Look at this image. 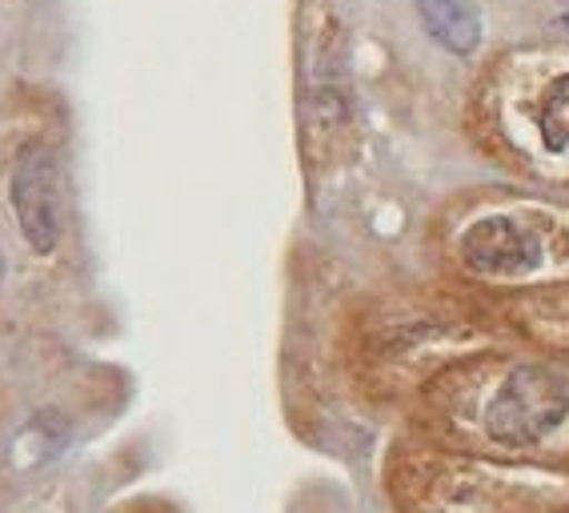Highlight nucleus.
<instances>
[{
    "label": "nucleus",
    "instance_id": "obj_4",
    "mask_svg": "<svg viewBox=\"0 0 569 513\" xmlns=\"http://www.w3.org/2000/svg\"><path fill=\"white\" fill-rule=\"evenodd\" d=\"M421 24L453 57H469L481 44V17L466 0H413Z\"/></svg>",
    "mask_w": 569,
    "mask_h": 513
},
{
    "label": "nucleus",
    "instance_id": "obj_1",
    "mask_svg": "<svg viewBox=\"0 0 569 513\" xmlns=\"http://www.w3.org/2000/svg\"><path fill=\"white\" fill-rule=\"evenodd\" d=\"M569 413V385L546 365H521L489 401L486 430L506 445H533Z\"/></svg>",
    "mask_w": 569,
    "mask_h": 513
},
{
    "label": "nucleus",
    "instance_id": "obj_3",
    "mask_svg": "<svg viewBox=\"0 0 569 513\" xmlns=\"http://www.w3.org/2000/svg\"><path fill=\"white\" fill-rule=\"evenodd\" d=\"M461 253L478 273H521L538 265V241L509 217H486L461 237Z\"/></svg>",
    "mask_w": 569,
    "mask_h": 513
},
{
    "label": "nucleus",
    "instance_id": "obj_5",
    "mask_svg": "<svg viewBox=\"0 0 569 513\" xmlns=\"http://www.w3.org/2000/svg\"><path fill=\"white\" fill-rule=\"evenodd\" d=\"M538 129H541V141H546V149H553V153L569 144V72L549 84L546 97H541Z\"/></svg>",
    "mask_w": 569,
    "mask_h": 513
},
{
    "label": "nucleus",
    "instance_id": "obj_2",
    "mask_svg": "<svg viewBox=\"0 0 569 513\" xmlns=\"http://www.w3.org/2000/svg\"><path fill=\"white\" fill-rule=\"evenodd\" d=\"M12 213L32 253H52L61 241V189H57V157L49 144H24L12 161Z\"/></svg>",
    "mask_w": 569,
    "mask_h": 513
},
{
    "label": "nucleus",
    "instance_id": "obj_6",
    "mask_svg": "<svg viewBox=\"0 0 569 513\" xmlns=\"http://www.w3.org/2000/svg\"><path fill=\"white\" fill-rule=\"evenodd\" d=\"M561 29H566V32H569V9H566V12H561Z\"/></svg>",
    "mask_w": 569,
    "mask_h": 513
}]
</instances>
